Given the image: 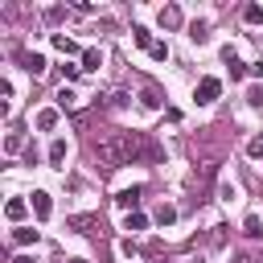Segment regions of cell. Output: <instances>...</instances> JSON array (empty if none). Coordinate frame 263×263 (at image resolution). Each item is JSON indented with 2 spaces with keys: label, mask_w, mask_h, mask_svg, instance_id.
Returning a JSON list of instances; mask_svg holds the SVG:
<instances>
[{
  "label": "cell",
  "mask_w": 263,
  "mask_h": 263,
  "mask_svg": "<svg viewBox=\"0 0 263 263\" xmlns=\"http://www.w3.org/2000/svg\"><path fill=\"white\" fill-rule=\"evenodd\" d=\"M218 95H222V82H218V78H201V82L193 86V99H197V103H214Z\"/></svg>",
  "instance_id": "cell-2"
},
{
  "label": "cell",
  "mask_w": 263,
  "mask_h": 263,
  "mask_svg": "<svg viewBox=\"0 0 263 263\" xmlns=\"http://www.w3.org/2000/svg\"><path fill=\"white\" fill-rule=\"evenodd\" d=\"M247 152H251V156H255V160H263V136H255V140H251V144H247Z\"/></svg>",
  "instance_id": "cell-27"
},
{
  "label": "cell",
  "mask_w": 263,
  "mask_h": 263,
  "mask_svg": "<svg viewBox=\"0 0 263 263\" xmlns=\"http://www.w3.org/2000/svg\"><path fill=\"white\" fill-rule=\"evenodd\" d=\"M132 41H136L140 49H152V45H156V41H152V33H148L144 25H136V29H132Z\"/></svg>",
  "instance_id": "cell-16"
},
{
  "label": "cell",
  "mask_w": 263,
  "mask_h": 263,
  "mask_svg": "<svg viewBox=\"0 0 263 263\" xmlns=\"http://www.w3.org/2000/svg\"><path fill=\"white\" fill-rule=\"evenodd\" d=\"M33 214H37L41 222L53 214V201H49V193H45V189H37V193H33Z\"/></svg>",
  "instance_id": "cell-6"
},
{
  "label": "cell",
  "mask_w": 263,
  "mask_h": 263,
  "mask_svg": "<svg viewBox=\"0 0 263 263\" xmlns=\"http://www.w3.org/2000/svg\"><path fill=\"white\" fill-rule=\"evenodd\" d=\"M37 238H41V234H37L33 226H16V230H12V242H16V247H33Z\"/></svg>",
  "instance_id": "cell-10"
},
{
  "label": "cell",
  "mask_w": 263,
  "mask_h": 263,
  "mask_svg": "<svg viewBox=\"0 0 263 263\" xmlns=\"http://www.w3.org/2000/svg\"><path fill=\"white\" fill-rule=\"evenodd\" d=\"M247 103H251V107H259V103H263V90H259V86H251V90H247Z\"/></svg>",
  "instance_id": "cell-29"
},
{
  "label": "cell",
  "mask_w": 263,
  "mask_h": 263,
  "mask_svg": "<svg viewBox=\"0 0 263 263\" xmlns=\"http://www.w3.org/2000/svg\"><path fill=\"white\" fill-rule=\"evenodd\" d=\"M144 226H148V218H144V214H140V210H136V214H127V218H123V230H132V234H136V230H144Z\"/></svg>",
  "instance_id": "cell-19"
},
{
  "label": "cell",
  "mask_w": 263,
  "mask_h": 263,
  "mask_svg": "<svg viewBox=\"0 0 263 263\" xmlns=\"http://www.w3.org/2000/svg\"><path fill=\"white\" fill-rule=\"evenodd\" d=\"M218 193H222V201H234V193H238V189H234V181H222V185H218Z\"/></svg>",
  "instance_id": "cell-26"
},
{
  "label": "cell",
  "mask_w": 263,
  "mask_h": 263,
  "mask_svg": "<svg viewBox=\"0 0 263 263\" xmlns=\"http://www.w3.org/2000/svg\"><path fill=\"white\" fill-rule=\"evenodd\" d=\"M99 66H103V53H99V49L90 45V49L82 53V70H99Z\"/></svg>",
  "instance_id": "cell-18"
},
{
  "label": "cell",
  "mask_w": 263,
  "mask_h": 263,
  "mask_svg": "<svg viewBox=\"0 0 263 263\" xmlns=\"http://www.w3.org/2000/svg\"><path fill=\"white\" fill-rule=\"evenodd\" d=\"M242 234L259 238V234H263V218H259V214H247V222H242Z\"/></svg>",
  "instance_id": "cell-17"
},
{
  "label": "cell",
  "mask_w": 263,
  "mask_h": 263,
  "mask_svg": "<svg viewBox=\"0 0 263 263\" xmlns=\"http://www.w3.org/2000/svg\"><path fill=\"white\" fill-rule=\"evenodd\" d=\"M53 103H58V111H74V107H78V95H74L70 86H62V90L53 95Z\"/></svg>",
  "instance_id": "cell-9"
},
{
  "label": "cell",
  "mask_w": 263,
  "mask_h": 263,
  "mask_svg": "<svg viewBox=\"0 0 263 263\" xmlns=\"http://www.w3.org/2000/svg\"><path fill=\"white\" fill-rule=\"evenodd\" d=\"M66 263H86V259H66Z\"/></svg>",
  "instance_id": "cell-33"
},
{
  "label": "cell",
  "mask_w": 263,
  "mask_h": 263,
  "mask_svg": "<svg viewBox=\"0 0 263 263\" xmlns=\"http://www.w3.org/2000/svg\"><path fill=\"white\" fill-rule=\"evenodd\" d=\"M189 41L205 45V41H210V25H205V21H193V25H189Z\"/></svg>",
  "instance_id": "cell-11"
},
{
  "label": "cell",
  "mask_w": 263,
  "mask_h": 263,
  "mask_svg": "<svg viewBox=\"0 0 263 263\" xmlns=\"http://www.w3.org/2000/svg\"><path fill=\"white\" fill-rule=\"evenodd\" d=\"M107 103L119 111V107H127V95H123V90H111V95H107Z\"/></svg>",
  "instance_id": "cell-25"
},
{
  "label": "cell",
  "mask_w": 263,
  "mask_h": 263,
  "mask_svg": "<svg viewBox=\"0 0 263 263\" xmlns=\"http://www.w3.org/2000/svg\"><path fill=\"white\" fill-rule=\"evenodd\" d=\"M49 160H53V164L66 160V140H53V144H49Z\"/></svg>",
  "instance_id": "cell-22"
},
{
  "label": "cell",
  "mask_w": 263,
  "mask_h": 263,
  "mask_svg": "<svg viewBox=\"0 0 263 263\" xmlns=\"http://www.w3.org/2000/svg\"><path fill=\"white\" fill-rule=\"evenodd\" d=\"M25 210H29V201H21V197H12V201L4 205V214H8V222H21V218H25Z\"/></svg>",
  "instance_id": "cell-15"
},
{
  "label": "cell",
  "mask_w": 263,
  "mask_h": 263,
  "mask_svg": "<svg viewBox=\"0 0 263 263\" xmlns=\"http://www.w3.org/2000/svg\"><path fill=\"white\" fill-rule=\"evenodd\" d=\"M49 41H53V49H58V53H86V49H82L74 37H66V33H53Z\"/></svg>",
  "instance_id": "cell-5"
},
{
  "label": "cell",
  "mask_w": 263,
  "mask_h": 263,
  "mask_svg": "<svg viewBox=\"0 0 263 263\" xmlns=\"http://www.w3.org/2000/svg\"><path fill=\"white\" fill-rule=\"evenodd\" d=\"M66 16H70V8H62V4H53V8H45V21H49V25H62Z\"/></svg>",
  "instance_id": "cell-20"
},
{
  "label": "cell",
  "mask_w": 263,
  "mask_h": 263,
  "mask_svg": "<svg viewBox=\"0 0 263 263\" xmlns=\"http://www.w3.org/2000/svg\"><path fill=\"white\" fill-rule=\"evenodd\" d=\"M181 263H205V255H185Z\"/></svg>",
  "instance_id": "cell-30"
},
{
  "label": "cell",
  "mask_w": 263,
  "mask_h": 263,
  "mask_svg": "<svg viewBox=\"0 0 263 263\" xmlns=\"http://www.w3.org/2000/svg\"><path fill=\"white\" fill-rule=\"evenodd\" d=\"M140 107L156 111V107H160V90H156V86H144V90H140Z\"/></svg>",
  "instance_id": "cell-13"
},
{
  "label": "cell",
  "mask_w": 263,
  "mask_h": 263,
  "mask_svg": "<svg viewBox=\"0 0 263 263\" xmlns=\"http://www.w3.org/2000/svg\"><path fill=\"white\" fill-rule=\"evenodd\" d=\"M95 156L107 164V168H119V164H132L140 156H160V148L144 136V132H107L95 140Z\"/></svg>",
  "instance_id": "cell-1"
},
{
  "label": "cell",
  "mask_w": 263,
  "mask_h": 263,
  "mask_svg": "<svg viewBox=\"0 0 263 263\" xmlns=\"http://www.w3.org/2000/svg\"><path fill=\"white\" fill-rule=\"evenodd\" d=\"M156 21H160V29H177V25H181V8H177V4H164Z\"/></svg>",
  "instance_id": "cell-7"
},
{
  "label": "cell",
  "mask_w": 263,
  "mask_h": 263,
  "mask_svg": "<svg viewBox=\"0 0 263 263\" xmlns=\"http://www.w3.org/2000/svg\"><path fill=\"white\" fill-rule=\"evenodd\" d=\"M37 127H41V132L58 127V107H45V111H37Z\"/></svg>",
  "instance_id": "cell-14"
},
{
  "label": "cell",
  "mask_w": 263,
  "mask_h": 263,
  "mask_svg": "<svg viewBox=\"0 0 263 263\" xmlns=\"http://www.w3.org/2000/svg\"><path fill=\"white\" fill-rule=\"evenodd\" d=\"M66 226H70V230H78V234H90L95 226L103 230V218H99V214H74V218H66Z\"/></svg>",
  "instance_id": "cell-3"
},
{
  "label": "cell",
  "mask_w": 263,
  "mask_h": 263,
  "mask_svg": "<svg viewBox=\"0 0 263 263\" xmlns=\"http://www.w3.org/2000/svg\"><path fill=\"white\" fill-rule=\"evenodd\" d=\"M21 66H25L33 78H37V74H45V58H41V53H21Z\"/></svg>",
  "instance_id": "cell-8"
},
{
  "label": "cell",
  "mask_w": 263,
  "mask_h": 263,
  "mask_svg": "<svg viewBox=\"0 0 263 263\" xmlns=\"http://www.w3.org/2000/svg\"><path fill=\"white\" fill-rule=\"evenodd\" d=\"M115 205H119V210H127V214H136V205H140V185L119 189V193H115Z\"/></svg>",
  "instance_id": "cell-4"
},
{
  "label": "cell",
  "mask_w": 263,
  "mask_h": 263,
  "mask_svg": "<svg viewBox=\"0 0 263 263\" xmlns=\"http://www.w3.org/2000/svg\"><path fill=\"white\" fill-rule=\"evenodd\" d=\"M222 58H226V66H230V78H234V82H238V78H247V66H242V62L234 58V49H226Z\"/></svg>",
  "instance_id": "cell-12"
},
{
  "label": "cell",
  "mask_w": 263,
  "mask_h": 263,
  "mask_svg": "<svg viewBox=\"0 0 263 263\" xmlns=\"http://www.w3.org/2000/svg\"><path fill=\"white\" fill-rule=\"evenodd\" d=\"M152 58H156V62H164V58H168V45H164V41H156V45H152Z\"/></svg>",
  "instance_id": "cell-28"
},
{
  "label": "cell",
  "mask_w": 263,
  "mask_h": 263,
  "mask_svg": "<svg viewBox=\"0 0 263 263\" xmlns=\"http://www.w3.org/2000/svg\"><path fill=\"white\" fill-rule=\"evenodd\" d=\"M12 263H33V255H16V259H12Z\"/></svg>",
  "instance_id": "cell-31"
},
{
  "label": "cell",
  "mask_w": 263,
  "mask_h": 263,
  "mask_svg": "<svg viewBox=\"0 0 263 263\" xmlns=\"http://www.w3.org/2000/svg\"><path fill=\"white\" fill-rule=\"evenodd\" d=\"M21 144H25V136H21V132H8V140H4V152H21Z\"/></svg>",
  "instance_id": "cell-24"
},
{
  "label": "cell",
  "mask_w": 263,
  "mask_h": 263,
  "mask_svg": "<svg viewBox=\"0 0 263 263\" xmlns=\"http://www.w3.org/2000/svg\"><path fill=\"white\" fill-rule=\"evenodd\" d=\"M242 21H247V25H263V8H259V4H247V8H242Z\"/></svg>",
  "instance_id": "cell-21"
},
{
  "label": "cell",
  "mask_w": 263,
  "mask_h": 263,
  "mask_svg": "<svg viewBox=\"0 0 263 263\" xmlns=\"http://www.w3.org/2000/svg\"><path fill=\"white\" fill-rule=\"evenodd\" d=\"M234 263H255V259H247V255H242V259H234Z\"/></svg>",
  "instance_id": "cell-32"
},
{
  "label": "cell",
  "mask_w": 263,
  "mask_h": 263,
  "mask_svg": "<svg viewBox=\"0 0 263 263\" xmlns=\"http://www.w3.org/2000/svg\"><path fill=\"white\" fill-rule=\"evenodd\" d=\"M156 222H160V226L177 222V205H160V210H156Z\"/></svg>",
  "instance_id": "cell-23"
}]
</instances>
